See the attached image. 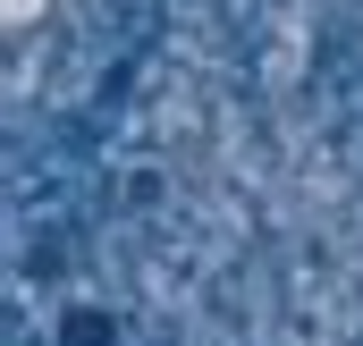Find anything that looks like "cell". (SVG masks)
Masks as SVG:
<instances>
[{
	"mask_svg": "<svg viewBox=\"0 0 363 346\" xmlns=\"http://www.w3.org/2000/svg\"><path fill=\"white\" fill-rule=\"evenodd\" d=\"M43 9H51V0H0V17H9V34H26V26H34Z\"/></svg>",
	"mask_w": 363,
	"mask_h": 346,
	"instance_id": "1",
	"label": "cell"
}]
</instances>
